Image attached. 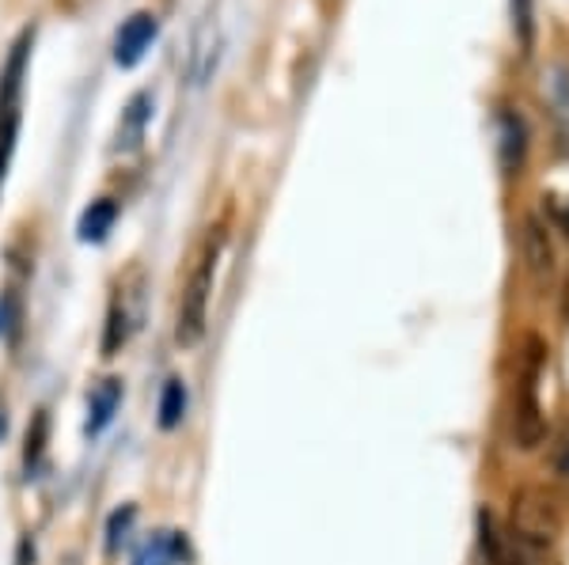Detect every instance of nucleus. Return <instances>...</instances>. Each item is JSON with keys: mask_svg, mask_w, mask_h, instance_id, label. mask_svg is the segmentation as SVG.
<instances>
[{"mask_svg": "<svg viewBox=\"0 0 569 565\" xmlns=\"http://www.w3.org/2000/svg\"><path fill=\"white\" fill-rule=\"evenodd\" d=\"M220 248H224V224L209 228L206 243L194 254V266H190L187 281H182V300H179V323L176 339L179 345H198L206 334V315H209V293H213V273Z\"/></svg>", "mask_w": 569, "mask_h": 565, "instance_id": "f257e3e1", "label": "nucleus"}, {"mask_svg": "<svg viewBox=\"0 0 569 565\" xmlns=\"http://www.w3.org/2000/svg\"><path fill=\"white\" fill-rule=\"evenodd\" d=\"M547 364V345L531 334L517 364V403H512V436L520 448H539L547 436L543 406H539V376Z\"/></svg>", "mask_w": 569, "mask_h": 565, "instance_id": "f03ea898", "label": "nucleus"}, {"mask_svg": "<svg viewBox=\"0 0 569 565\" xmlns=\"http://www.w3.org/2000/svg\"><path fill=\"white\" fill-rule=\"evenodd\" d=\"M27 46H31V31L20 34V42L12 46V58L0 77V186H4L8 163L16 152V137H20L23 122V72H27Z\"/></svg>", "mask_w": 569, "mask_h": 565, "instance_id": "7ed1b4c3", "label": "nucleus"}, {"mask_svg": "<svg viewBox=\"0 0 569 565\" xmlns=\"http://www.w3.org/2000/svg\"><path fill=\"white\" fill-rule=\"evenodd\" d=\"M558 527H562V516H558L555 497L543 494V490H520V494L512 497L509 535L520 546H536V551H543V546L555 543Z\"/></svg>", "mask_w": 569, "mask_h": 565, "instance_id": "20e7f679", "label": "nucleus"}, {"mask_svg": "<svg viewBox=\"0 0 569 565\" xmlns=\"http://www.w3.org/2000/svg\"><path fill=\"white\" fill-rule=\"evenodd\" d=\"M156 31H160V23H156L152 12H137L122 27H118V39H114V61H118V65L133 69L137 61L144 58V50L152 46Z\"/></svg>", "mask_w": 569, "mask_h": 565, "instance_id": "39448f33", "label": "nucleus"}, {"mask_svg": "<svg viewBox=\"0 0 569 565\" xmlns=\"http://www.w3.org/2000/svg\"><path fill=\"white\" fill-rule=\"evenodd\" d=\"M547 107H550V118H555V133H558V144L562 152H569V69L566 65H555L547 72Z\"/></svg>", "mask_w": 569, "mask_h": 565, "instance_id": "423d86ee", "label": "nucleus"}, {"mask_svg": "<svg viewBox=\"0 0 569 565\" xmlns=\"http://www.w3.org/2000/svg\"><path fill=\"white\" fill-rule=\"evenodd\" d=\"M501 125V163L509 175H517L520 163H525V152H528V130H525V118L517 111H501L498 118Z\"/></svg>", "mask_w": 569, "mask_h": 565, "instance_id": "0eeeda50", "label": "nucleus"}, {"mask_svg": "<svg viewBox=\"0 0 569 565\" xmlns=\"http://www.w3.org/2000/svg\"><path fill=\"white\" fill-rule=\"evenodd\" d=\"M149 118H152V95H149V91H141V95H133L130 107L122 111V125H118V149H133V144L144 137Z\"/></svg>", "mask_w": 569, "mask_h": 565, "instance_id": "6e6552de", "label": "nucleus"}, {"mask_svg": "<svg viewBox=\"0 0 569 565\" xmlns=\"http://www.w3.org/2000/svg\"><path fill=\"white\" fill-rule=\"evenodd\" d=\"M182 554H187V546H182L179 532H163V535H152V539L137 551L133 565H176Z\"/></svg>", "mask_w": 569, "mask_h": 565, "instance_id": "1a4fd4ad", "label": "nucleus"}, {"mask_svg": "<svg viewBox=\"0 0 569 565\" xmlns=\"http://www.w3.org/2000/svg\"><path fill=\"white\" fill-rule=\"evenodd\" d=\"M118 403H122V380H103L96 391H91V422H88V433H99L110 425L114 417Z\"/></svg>", "mask_w": 569, "mask_h": 565, "instance_id": "9d476101", "label": "nucleus"}, {"mask_svg": "<svg viewBox=\"0 0 569 565\" xmlns=\"http://www.w3.org/2000/svg\"><path fill=\"white\" fill-rule=\"evenodd\" d=\"M118 221V205L114 202H91L84 209V216H80V240L84 243H103L107 240V232L114 228Z\"/></svg>", "mask_w": 569, "mask_h": 565, "instance_id": "9b49d317", "label": "nucleus"}, {"mask_svg": "<svg viewBox=\"0 0 569 565\" xmlns=\"http://www.w3.org/2000/svg\"><path fill=\"white\" fill-rule=\"evenodd\" d=\"M122 293V289H118ZM130 339V307H126V293L110 300V315H107V339H103V353L107 357H114L118 350L126 345Z\"/></svg>", "mask_w": 569, "mask_h": 565, "instance_id": "f8f14e48", "label": "nucleus"}, {"mask_svg": "<svg viewBox=\"0 0 569 565\" xmlns=\"http://www.w3.org/2000/svg\"><path fill=\"white\" fill-rule=\"evenodd\" d=\"M525 248H528V262L536 270V278H550V243H547V228L531 216L528 232H525Z\"/></svg>", "mask_w": 569, "mask_h": 565, "instance_id": "ddd939ff", "label": "nucleus"}, {"mask_svg": "<svg viewBox=\"0 0 569 565\" xmlns=\"http://www.w3.org/2000/svg\"><path fill=\"white\" fill-rule=\"evenodd\" d=\"M182 414H187V387H182V380H168V387L160 395V425L163 430H176Z\"/></svg>", "mask_w": 569, "mask_h": 565, "instance_id": "4468645a", "label": "nucleus"}, {"mask_svg": "<svg viewBox=\"0 0 569 565\" xmlns=\"http://www.w3.org/2000/svg\"><path fill=\"white\" fill-rule=\"evenodd\" d=\"M46 433H50V417H46V410H39V414H34V425L27 430V448H23V463H27V467H34V463L42 460Z\"/></svg>", "mask_w": 569, "mask_h": 565, "instance_id": "2eb2a0df", "label": "nucleus"}, {"mask_svg": "<svg viewBox=\"0 0 569 565\" xmlns=\"http://www.w3.org/2000/svg\"><path fill=\"white\" fill-rule=\"evenodd\" d=\"M536 20H531V0H512V27H517V39H520V46H525V53L531 50V27Z\"/></svg>", "mask_w": 569, "mask_h": 565, "instance_id": "dca6fc26", "label": "nucleus"}, {"mask_svg": "<svg viewBox=\"0 0 569 565\" xmlns=\"http://www.w3.org/2000/svg\"><path fill=\"white\" fill-rule=\"evenodd\" d=\"M130 521H133V508H126V513H114V521H110V551L118 546V539H122L118 532H126Z\"/></svg>", "mask_w": 569, "mask_h": 565, "instance_id": "f3484780", "label": "nucleus"}, {"mask_svg": "<svg viewBox=\"0 0 569 565\" xmlns=\"http://www.w3.org/2000/svg\"><path fill=\"white\" fill-rule=\"evenodd\" d=\"M558 467H562V475H569V436L562 441V452H558Z\"/></svg>", "mask_w": 569, "mask_h": 565, "instance_id": "a211bd4d", "label": "nucleus"}, {"mask_svg": "<svg viewBox=\"0 0 569 565\" xmlns=\"http://www.w3.org/2000/svg\"><path fill=\"white\" fill-rule=\"evenodd\" d=\"M562 315H566V323H569V278H566V296H562Z\"/></svg>", "mask_w": 569, "mask_h": 565, "instance_id": "6ab92c4d", "label": "nucleus"}, {"mask_svg": "<svg viewBox=\"0 0 569 565\" xmlns=\"http://www.w3.org/2000/svg\"><path fill=\"white\" fill-rule=\"evenodd\" d=\"M0 436H4V414H0Z\"/></svg>", "mask_w": 569, "mask_h": 565, "instance_id": "aec40b11", "label": "nucleus"}]
</instances>
